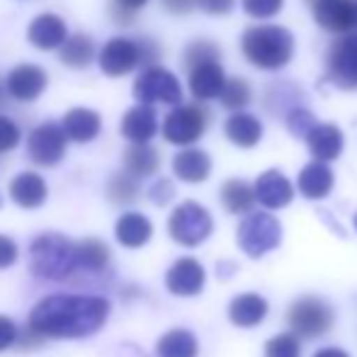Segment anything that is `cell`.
Returning a JSON list of instances; mask_svg holds the SVG:
<instances>
[{"instance_id": "cell-40", "label": "cell", "mask_w": 357, "mask_h": 357, "mask_svg": "<svg viewBox=\"0 0 357 357\" xmlns=\"http://www.w3.org/2000/svg\"><path fill=\"white\" fill-rule=\"evenodd\" d=\"M20 139H22V132H20V127L15 124V119L0 114V153L13 151L15 146L20 144Z\"/></svg>"}, {"instance_id": "cell-22", "label": "cell", "mask_w": 357, "mask_h": 357, "mask_svg": "<svg viewBox=\"0 0 357 357\" xmlns=\"http://www.w3.org/2000/svg\"><path fill=\"white\" fill-rule=\"evenodd\" d=\"M8 190H10V199L22 209L42 207V204L47 202V195H49V188H47V183H44V178L37 173H32V170L15 175V178L10 180Z\"/></svg>"}, {"instance_id": "cell-41", "label": "cell", "mask_w": 357, "mask_h": 357, "mask_svg": "<svg viewBox=\"0 0 357 357\" xmlns=\"http://www.w3.org/2000/svg\"><path fill=\"white\" fill-rule=\"evenodd\" d=\"M149 197H151V202H153L155 207H165V204L175 197V185L170 183L168 178L155 180V183L151 185V190H149Z\"/></svg>"}, {"instance_id": "cell-5", "label": "cell", "mask_w": 357, "mask_h": 357, "mask_svg": "<svg viewBox=\"0 0 357 357\" xmlns=\"http://www.w3.org/2000/svg\"><path fill=\"white\" fill-rule=\"evenodd\" d=\"M209 127V109L202 102L175 105L163 119V139L173 146H192Z\"/></svg>"}, {"instance_id": "cell-10", "label": "cell", "mask_w": 357, "mask_h": 357, "mask_svg": "<svg viewBox=\"0 0 357 357\" xmlns=\"http://www.w3.org/2000/svg\"><path fill=\"white\" fill-rule=\"evenodd\" d=\"M68 134L63 129V124L44 122L37 129H32L27 139V155L34 165H42V168H54L63 160L68 146Z\"/></svg>"}, {"instance_id": "cell-11", "label": "cell", "mask_w": 357, "mask_h": 357, "mask_svg": "<svg viewBox=\"0 0 357 357\" xmlns=\"http://www.w3.org/2000/svg\"><path fill=\"white\" fill-rule=\"evenodd\" d=\"M100 71L109 78H122V75L132 73L134 68L144 66V52H142V39H129V37H112L105 42L100 49Z\"/></svg>"}, {"instance_id": "cell-4", "label": "cell", "mask_w": 357, "mask_h": 357, "mask_svg": "<svg viewBox=\"0 0 357 357\" xmlns=\"http://www.w3.org/2000/svg\"><path fill=\"white\" fill-rule=\"evenodd\" d=\"M333 321H335V314H333V309H331V304L314 294L299 296V299L289 306V311H287V324H289V328L294 331L299 338H306V340L326 335L331 331V326H333Z\"/></svg>"}, {"instance_id": "cell-14", "label": "cell", "mask_w": 357, "mask_h": 357, "mask_svg": "<svg viewBox=\"0 0 357 357\" xmlns=\"http://www.w3.org/2000/svg\"><path fill=\"white\" fill-rule=\"evenodd\" d=\"M47 71L42 66H34V63H20L5 78V88L8 95L17 102H32L47 88Z\"/></svg>"}, {"instance_id": "cell-31", "label": "cell", "mask_w": 357, "mask_h": 357, "mask_svg": "<svg viewBox=\"0 0 357 357\" xmlns=\"http://www.w3.org/2000/svg\"><path fill=\"white\" fill-rule=\"evenodd\" d=\"M304 98L301 95V90L296 88V85L287 83V80H280V83H273L268 85V90H265V98H263V105L268 112L278 114V112H289L291 107H296L299 105V100Z\"/></svg>"}, {"instance_id": "cell-43", "label": "cell", "mask_w": 357, "mask_h": 357, "mask_svg": "<svg viewBox=\"0 0 357 357\" xmlns=\"http://www.w3.org/2000/svg\"><path fill=\"white\" fill-rule=\"evenodd\" d=\"M17 343V326L8 316H0V353Z\"/></svg>"}, {"instance_id": "cell-2", "label": "cell", "mask_w": 357, "mask_h": 357, "mask_svg": "<svg viewBox=\"0 0 357 357\" xmlns=\"http://www.w3.org/2000/svg\"><path fill=\"white\" fill-rule=\"evenodd\" d=\"M296 52V39L282 24H253L241 37V54L260 71H282Z\"/></svg>"}, {"instance_id": "cell-30", "label": "cell", "mask_w": 357, "mask_h": 357, "mask_svg": "<svg viewBox=\"0 0 357 357\" xmlns=\"http://www.w3.org/2000/svg\"><path fill=\"white\" fill-rule=\"evenodd\" d=\"M158 357H197L199 343L195 333L185 328H173L165 335H160L158 348H155Z\"/></svg>"}, {"instance_id": "cell-37", "label": "cell", "mask_w": 357, "mask_h": 357, "mask_svg": "<svg viewBox=\"0 0 357 357\" xmlns=\"http://www.w3.org/2000/svg\"><path fill=\"white\" fill-rule=\"evenodd\" d=\"M265 357H301V343L299 335L291 333H280L273 335L265 345Z\"/></svg>"}, {"instance_id": "cell-8", "label": "cell", "mask_w": 357, "mask_h": 357, "mask_svg": "<svg viewBox=\"0 0 357 357\" xmlns=\"http://www.w3.org/2000/svg\"><path fill=\"white\" fill-rule=\"evenodd\" d=\"M326 80L340 90H357V32L338 34L326 52Z\"/></svg>"}, {"instance_id": "cell-48", "label": "cell", "mask_w": 357, "mask_h": 357, "mask_svg": "<svg viewBox=\"0 0 357 357\" xmlns=\"http://www.w3.org/2000/svg\"><path fill=\"white\" fill-rule=\"evenodd\" d=\"M0 204H3V197H0Z\"/></svg>"}, {"instance_id": "cell-24", "label": "cell", "mask_w": 357, "mask_h": 357, "mask_svg": "<svg viewBox=\"0 0 357 357\" xmlns=\"http://www.w3.org/2000/svg\"><path fill=\"white\" fill-rule=\"evenodd\" d=\"M224 134L238 149H253L263 139V122L255 114L238 109V112H231V117L226 119Z\"/></svg>"}, {"instance_id": "cell-20", "label": "cell", "mask_w": 357, "mask_h": 357, "mask_svg": "<svg viewBox=\"0 0 357 357\" xmlns=\"http://www.w3.org/2000/svg\"><path fill=\"white\" fill-rule=\"evenodd\" d=\"M335 175L328 168L326 160H311L301 168L299 178H296V190L304 195L306 199H326L333 192Z\"/></svg>"}, {"instance_id": "cell-12", "label": "cell", "mask_w": 357, "mask_h": 357, "mask_svg": "<svg viewBox=\"0 0 357 357\" xmlns=\"http://www.w3.org/2000/svg\"><path fill=\"white\" fill-rule=\"evenodd\" d=\"M314 22L331 34L357 32V0H304Z\"/></svg>"}, {"instance_id": "cell-9", "label": "cell", "mask_w": 357, "mask_h": 357, "mask_svg": "<svg viewBox=\"0 0 357 357\" xmlns=\"http://www.w3.org/2000/svg\"><path fill=\"white\" fill-rule=\"evenodd\" d=\"M134 98L146 105H180L183 102V85L178 75L163 66H146L134 83Z\"/></svg>"}, {"instance_id": "cell-33", "label": "cell", "mask_w": 357, "mask_h": 357, "mask_svg": "<svg viewBox=\"0 0 357 357\" xmlns=\"http://www.w3.org/2000/svg\"><path fill=\"white\" fill-rule=\"evenodd\" d=\"M78 265L90 273H102L109 265V248L100 238H85L78 243Z\"/></svg>"}, {"instance_id": "cell-18", "label": "cell", "mask_w": 357, "mask_h": 357, "mask_svg": "<svg viewBox=\"0 0 357 357\" xmlns=\"http://www.w3.org/2000/svg\"><path fill=\"white\" fill-rule=\"evenodd\" d=\"M122 137L132 144H149L158 132V114L153 105L139 102L132 109H127L122 117Z\"/></svg>"}, {"instance_id": "cell-38", "label": "cell", "mask_w": 357, "mask_h": 357, "mask_svg": "<svg viewBox=\"0 0 357 357\" xmlns=\"http://www.w3.org/2000/svg\"><path fill=\"white\" fill-rule=\"evenodd\" d=\"M241 8L253 20H273L284 10V0H241Z\"/></svg>"}, {"instance_id": "cell-23", "label": "cell", "mask_w": 357, "mask_h": 357, "mask_svg": "<svg viewBox=\"0 0 357 357\" xmlns=\"http://www.w3.org/2000/svg\"><path fill=\"white\" fill-rule=\"evenodd\" d=\"M268 299L255 291H245V294L234 296V301L229 304V319L238 328H255L258 324H263V319L268 316Z\"/></svg>"}, {"instance_id": "cell-3", "label": "cell", "mask_w": 357, "mask_h": 357, "mask_svg": "<svg viewBox=\"0 0 357 357\" xmlns=\"http://www.w3.org/2000/svg\"><path fill=\"white\" fill-rule=\"evenodd\" d=\"M78 268V243L63 234H42L29 245V270L42 280H66Z\"/></svg>"}, {"instance_id": "cell-27", "label": "cell", "mask_w": 357, "mask_h": 357, "mask_svg": "<svg viewBox=\"0 0 357 357\" xmlns=\"http://www.w3.org/2000/svg\"><path fill=\"white\" fill-rule=\"evenodd\" d=\"M219 197H221V204H224V209L229 214H250L255 207V202H258V197H255V188L241 178L226 180V183L221 185Z\"/></svg>"}, {"instance_id": "cell-28", "label": "cell", "mask_w": 357, "mask_h": 357, "mask_svg": "<svg viewBox=\"0 0 357 357\" xmlns=\"http://www.w3.org/2000/svg\"><path fill=\"white\" fill-rule=\"evenodd\" d=\"M95 42L93 37H88V34L78 32V34H68V39L61 44V49H59V56H61V63L68 68H75V71H80V68H88L90 63L95 61Z\"/></svg>"}, {"instance_id": "cell-32", "label": "cell", "mask_w": 357, "mask_h": 357, "mask_svg": "<svg viewBox=\"0 0 357 357\" xmlns=\"http://www.w3.org/2000/svg\"><path fill=\"white\" fill-rule=\"evenodd\" d=\"M107 197H109V202L117 204V207L134 204L139 199V178H134L127 170L114 173L107 183Z\"/></svg>"}, {"instance_id": "cell-42", "label": "cell", "mask_w": 357, "mask_h": 357, "mask_svg": "<svg viewBox=\"0 0 357 357\" xmlns=\"http://www.w3.org/2000/svg\"><path fill=\"white\" fill-rule=\"evenodd\" d=\"M197 8L207 15L221 17V15H229L236 8V0H197Z\"/></svg>"}, {"instance_id": "cell-26", "label": "cell", "mask_w": 357, "mask_h": 357, "mask_svg": "<svg viewBox=\"0 0 357 357\" xmlns=\"http://www.w3.org/2000/svg\"><path fill=\"white\" fill-rule=\"evenodd\" d=\"M114 236L124 248H142L153 236V224L142 212H127L114 224Z\"/></svg>"}, {"instance_id": "cell-1", "label": "cell", "mask_w": 357, "mask_h": 357, "mask_svg": "<svg viewBox=\"0 0 357 357\" xmlns=\"http://www.w3.org/2000/svg\"><path fill=\"white\" fill-rule=\"evenodd\" d=\"M109 316L105 296L54 294L29 311V328L42 338H85L98 333Z\"/></svg>"}, {"instance_id": "cell-17", "label": "cell", "mask_w": 357, "mask_h": 357, "mask_svg": "<svg viewBox=\"0 0 357 357\" xmlns=\"http://www.w3.org/2000/svg\"><path fill=\"white\" fill-rule=\"evenodd\" d=\"M27 39L34 49L54 52V49H61V44L68 39V27L63 22V17H59V15L42 13L29 22Z\"/></svg>"}, {"instance_id": "cell-44", "label": "cell", "mask_w": 357, "mask_h": 357, "mask_svg": "<svg viewBox=\"0 0 357 357\" xmlns=\"http://www.w3.org/2000/svg\"><path fill=\"white\" fill-rule=\"evenodd\" d=\"M15 260H17V245L10 236L0 234V270L15 265Z\"/></svg>"}, {"instance_id": "cell-34", "label": "cell", "mask_w": 357, "mask_h": 357, "mask_svg": "<svg viewBox=\"0 0 357 357\" xmlns=\"http://www.w3.org/2000/svg\"><path fill=\"white\" fill-rule=\"evenodd\" d=\"M221 107L231 109V112H238V109H245L250 102H253V90H250L248 80L245 78H226V85L219 95Z\"/></svg>"}, {"instance_id": "cell-21", "label": "cell", "mask_w": 357, "mask_h": 357, "mask_svg": "<svg viewBox=\"0 0 357 357\" xmlns=\"http://www.w3.org/2000/svg\"><path fill=\"white\" fill-rule=\"evenodd\" d=\"M306 146H309L311 158L316 160H335L345 149V134L335 124H316L309 134H306Z\"/></svg>"}, {"instance_id": "cell-19", "label": "cell", "mask_w": 357, "mask_h": 357, "mask_svg": "<svg viewBox=\"0 0 357 357\" xmlns=\"http://www.w3.org/2000/svg\"><path fill=\"white\" fill-rule=\"evenodd\" d=\"M173 173L178 180L190 185H199L212 175V158L207 151L185 146L183 151L173 155Z\"/></svg>"}, {"instance_id": "cell-45", "label": "cell", "mask_w": 357, "mask_h": 357, "mask_svg": "<svg viewBox=\"0 0 357 357\" xmlns=\"http://www.w3.org/2000/svg\"><path fill=\"white\" fill-rule=\"evenodd\" d=\"M160 5L170 15H190L197 8V0H160Z\"/></svg>"}, {"instance_id": "cell-35", "label": "cell", "mask_w": 357, "mask_h": 357, "mask_svg": "<svg viewBox=\"0 0 357 357\" xmlns=\"http://www.w3.org/2000/svg\"><path fill=\"white\" fill-rule=\"evenodd\" d=\"M216 59H221V49L216 47L214 42H209V39H195V42H190L188 47H185L183 66H185V71H188V68L197 66V63L216 61Z\"/></svg>"}, {"instance_id": "cell-13", "label": "cell", "mask_w": 357, "mask_h": 357, "mask_svg": "<svg viewBox=\"0 0 357 357\" xmlns=\"http://www.w3.org/2000/svg\"><path fill=\"white\" fill-rule=\"evenodd\" d=\"M207 282V273H204L202 263L195 258H180L170 265L165 273V287L170 294L175 296H195L204 289Z\"/></svg>"}, {"instance_id": "cell-25", "label": "cell", "mask_w": 357, "mask_h": 357, "mask_svg": "<svg viewBox=\"0 0 357 357\" xmlns=\"http://www.w3.org/2000/svg\"><path fill=\"white\" fill-rule=\"evenodd\" d=\"M63 129H66L68 139L73 144H88L93 139H98L100 129H102V117L95 109L73 107L63 114Z\"/></svg>"}, {"instance_id": "cell-29", "label": "cell", "mask_w": 357, "mask_h": 357, "mask_svg": "<svg viewBox=\"0 0 357 357\" xmlns=\"http://www.w3.org/2000/svg\"><path fill=\"white\" fill-rule=\"evenodd\" d=\"M160 168V153L151 144H132L124 151V170L134 178H149Z\"/></svg>"}, {"instance_id": "cell-6", "label": "cell", "mask_w": 357, "mask_h": 357, "mask_svg": "<svg viewBox=\"0 0 357 357\" xmlns=\"http://www.w3.org/2000/svg\"><path fill=\"white\" fill-rule=\"evenodd\" d=\"M212 229H214L212 214L199 202H192V199L178 204L168 219L170 238L175 243L185 245V248H195V245L204 243L212 236Z\"/></svg>"}, {"instance_id": "cell-7", "label": "cell", "mask_w": 357, "mask_h": 357, "mask_svg": "<svg viewBox=\"0 0 357 357\" xmlns=\"http://www.w3.org/2000/svg\"><path fill=\"white\" fill-rule=\"evenodd\" d=\"M238 245L248 258H263L282 241V224L268 212H250L238 226Z\"/></svg>"}, {"instance_id": "cell-15", "label": "cell", "mask_w": 357, "mask_h": 357, "mask_svg": "<svg viewBox=\"0 0 357 357\" xmlns=\"http://www.w3.org/2000/svg\"><path fill=\"white\" fill-rule=\"evenodd\" d=\"M188 85L190 93L197 102H207V100H216L226 85V73L221 66V59L216 61H204L197 66L188 68Z\"/></svg>"}, {"instance_id": "cell-46", "label": "cell", "mask_w": 357, "mask_h": 357, "mask_svg": "<svg viewBox=\"0 0 357 357\" xmlns=\"http://www.w3.org/2000/svg\"><path fill=\"white\" fill-rule=\"evenodd\" d=\"M314 357H350V355L340 348H321Z\"/></svg>"}, {"instance_id": "cell-36", "label": "cell", "mask_w": 357, "mask_h": 357, "mask_svg": "<svg viewBox=\"0 0 357 357\" xmlns=\"http://www.w3.org/2000/svg\"><path fill=\"white\" fill-rule=\"evenodd\" d=\"M284 124H287V132H289L291 137L306 139V134H309L319 122H316L314 112H311L309 107H304V105H296V107H291L289 112L284 114Z\"/></svg>"}, {"instance_id": "cell-47", "label": "cell", "mask_w": 357, "mask_h": 357, "mask_svg": "<svg viewBox=\"0 0 357 357\" xmlns=\"http://www.w3.org/2000/svg\"><path fill=\"white\" fill-rule=\"evenodd\" d=\"M355 231H357V214H355Z\"/></svg>"}, {"instance_id": "cell-16", "label": "cell", "mask_w": 357, "mask_h": 357, "mask_svg": "<svg viewBox=\"0 0 357 357\" xmlns=\"http://www.w3.org/2000/svg\"><path fill=\"white\" fill-rule=\"evenodd\" d=\"M253 188H255L258 202L268 209H284L287 204H291V199H294V185H291V180L278 168L265 170L263 175H258Z\"/></svg>"}, {"instance_id": "cell-39", "label": "cell", "mask_w": 357, "mask_h": 357, "mask_svg": "<svg viewBox=\"0 0 357 357\" xmlns=\"http://www.w3.org/2000/svg\"><path fill=\"white\" fill-rule=\"evenodd\" d=\"M149 0H112V17L117 24H129L134 20V15L142 8H146Z\"/></svg>"}]
</instances>
